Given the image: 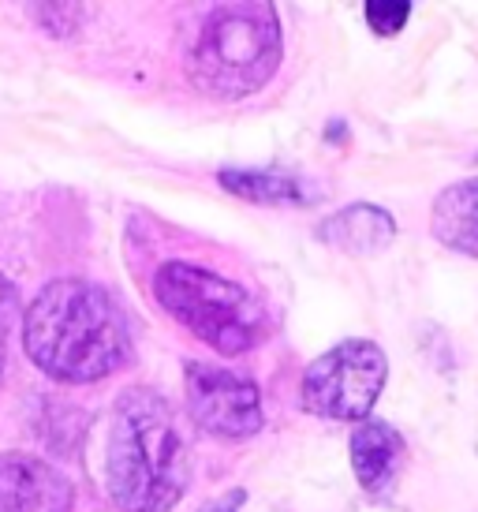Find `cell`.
<instances>
[{
  "mask_svg": "<svg viewBox=\"0 0 478 512\" xmlns=\"http://www.w3.org/2000/svg\"><path fill=\"white\" fill-rule=\"evenodd\" d=\"M348 449H352L355 479H359L366 494L370 498L393 494L400 468H404V453H408L400 430L389 427L385 419H363V423H355Z\"/></svg>",
  "mask_w": 478,
  "mask_h": 512,
  "instance_id": "ba28073f",
  "label": "cell"
},
{
  "mask_svg": "<svg viewBox=\"0 0 478 512\" xmlns=\"http://www.w3.org/2000/svg\"><path fill=\"white\" fill-rule=\"evenodd\" d=\"M183 404L198 427L221 441H247L266 423L262 389L251 378L198 359L183 370Z\"/></svg>",
  "mask_w": 478,
  "mask_h": 512,
  "instance_id": "8992f818",
  "label": "cell"
},
{
  "mask_svg": "<svg viewBox=\"0 0 478 512\" xmlns=\"http://www.w3.org/2000/svg\"><path fill=\"white\" fill-rule=\"evenodd\" d=\"M154 299L172 322L210 344L217 356H243L269 337L262 303L243 285L195 262H165L154 273Z\"/></svg>",
  "mask_w": 478,
  "mask_h": 512,
  "instance_id": "277c9868",
  "label": "cell"
},
{
  "mask_svg": "<svg viewBox=\"0 0 478 512\" xmlns=\"http://www.w3.org/2000/svg\"><path fill=\"white\" fill-rule=\"evenodd\" d=\"M314 236L344 255L370 258L381 255L396 240V221L389 210H381L374 202H352L333 217H325L322 225L314 228Z\"/></svg>",
  "mask_w": 478,
  "mask_h": 512,
  "instance_id": "9c48e42d",
  "label": "cell"
},
{
  "mask_svg": "<svg viewBox=\"0 0 478 512\" xmlns=\"http://www.w3.org/2000/svg\"><path fill=\"white\" fill-rule=\"evenodd\" d=\"M389 382V359L374 341H344L318 356L303 374L299 404L303 412L337 419V423H363L378 404Z\"/></svg>",
  "mask_w": 478,
  "mask_h": 512,
  "instance_id": "5b68a950",
  "label": "cell"
},
{
  "mask_svg": "<svg viewBox=\"0 0 478 512\" xmlns=\"http://www.w3.org/2000/svg\"><path fill=\"white\" fill-rule=\"evenodd\" d=\"M430 232L441 247L478 258V176L445 187L430 206Z\"/></svg>",
  "mask_w": 478,
  "mask_h": 512,
  "instance_id": "30bf717a",
  "label": "cell"
},
{
  "mask_svg": "<svg viewBox=\"0 0 478 512\" xmlns=\"http://www.w3.org/2000/svg\"><path fill=\"white\" fill-rule=\"evenodd\" d=\"M217 180L228 195H239L258 206H310L318 202V191L281 169H221Z\"/></svg>",
  "mask_w": 478,
  "mask_h": 512,
  "instance_id": "8fae6325",
  "label": "cell"
},
{
  "mask_svg": "<svg viewBox=\"0 0 478 512\" xmlns=\"http://www.w3.org/2000/svg\"><path fill=\"white\" fill-rule=\"evenodd\" d=\"M75 486L57 464L30 453L0 456V512H71Z\"/></svg>",
  "mask_w": 478,
  "mask_h": 512,
  "instance_id": "52a82bcc",
  "label": "cell"
},
{
  "mask_svg": "<svg viewBox=\"0 0 478 512\" xmlns=\"http://www.w3.org/2000/svg\"><path fill=\"white\" fill-rule=\"evenodd\" d=\"M15 314H19V292L8 277H0V378L8 367V337H12Z\"/></svg>",
  "mask_w": 478,
  "mask_h": 512,
  "instance_id": "5bb4252c",
  "label": "cell"
},
{
  "mask_svg": "<svg viewBox=\"0 0 478 512\" xmlns=\"http://www.w3.org/2000/svg\"><path fill=\"white\" fill-rule=\"evenodd\" d=\"M247 505V490H228V494H221L217 501H210V505H202L198 512H239Z\"/></svg>",
  "mask_w": 478,
  "mask_h": 512,
  "instance_id": "9a60e30c",
  "label": "cell"
},
{
  "mask_svg": "<svg viewBox=\"0 0 478 512\" xmlns=\"http://www.w3.org/2000/svg\"><path fill=\"white\" fill-rule=\"evenodd\" d=\"M38 27H45L53 38H71L83 27V4H30Z\"/></svg>",
  "mask_w": 478,
  "mask_h": 512,
  "instance_id": "4fadbf2b",
  "label": "cell"
},
{
  "mask_svg": "<svg viewBox=\"0 0 478 512\" xmlns=\"http://www.w3.org/2000/svg\"><path fill=\"white\" fill-rule=\"evenodd\" d=\"M30 363L64 385H90L135 359L131 329L109 288L86 277H60L30 299L23 318Z\"/></svg>",
  "mask_w": 478,
  "mask_h": 512,
  "instance_id": "6da1fadb",
  "label": "cell"
},
{
  "mask_svg": "<svg viewBox=\"0 0 478 512\" xmlns=\"http://www.w3.org/2000/svg\"><path fill=\"white\" fill-rule=\"evenodd\" d=\"M191 483L187 445L176 415L146 385H131L113 408V430L105 449V486L116 509L169 512Z\"/></svg>",
  "mask_w": 478,
  "mask_h": 512,
  "instance_id": "7a4b0ae2",
  "label": "cell"
},
{
  "mask_svg": "<svg viewBox=\"0 0 478 512\" xmlns=\"http://www.w3.org/2000/svg\"><path fill=\"white\" fill-rule=\"evenodd\" d=\"M284 57L281 19L273 4H221L202 23L187 75L213 101H243L277 75Z\"/></svg>",
  "mask_w": 478,
  "mask_h": 512,
  "instance_id": "3957f363",
  "label": "cell"
},
{
  "mask_svg": "<svg viewBox=\"0 0 478 512\" xmlns=\"http://www.w3.org/2000/svg\"><path fill=\"white\" fill-rule=\"evenodd\" d=\"M363 15H366V27L374 30L378 38H396L400 30L408 27L411 4L408 0H366Z\"/></svg>",
  "mask_w": 478,
  "mask_h": 512,
  "instance_id": "7c38bea8",
  "label": "cell"
}]
</instances>
